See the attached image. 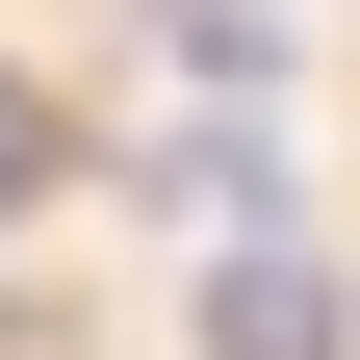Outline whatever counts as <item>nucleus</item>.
Returning a JSON list of instances; mask_svg holds the SVG:
<instances>
[{"instance_id":"2","label":"nucleus","mask_w":360,"mask_h":360,"mask_svg":"<svg viewBox=\"0 0 360 360\" xmlns=\"http://www.w3.org/2000/svg\"><path fill=\"white\" fill-rule=\"evenodd\" d=\"M155 180H180V206H232V232H257V206H283V155H257V103H206V129H180V155H155Z\"/></svg>"},{"instance_id":"1","label":"nucleus","mask_w":360,"mask_h":360,"mask_svg":"<svg viewBox=\"0 0 360 360\" xmlns=\"http://www.w3.org/2000/svg\"><path fill=\"white\" fill-rule=\"evenodd\" d=\"M206 360H360L335 232H232V283H206Z\"/></svg>"}]
</instances>
